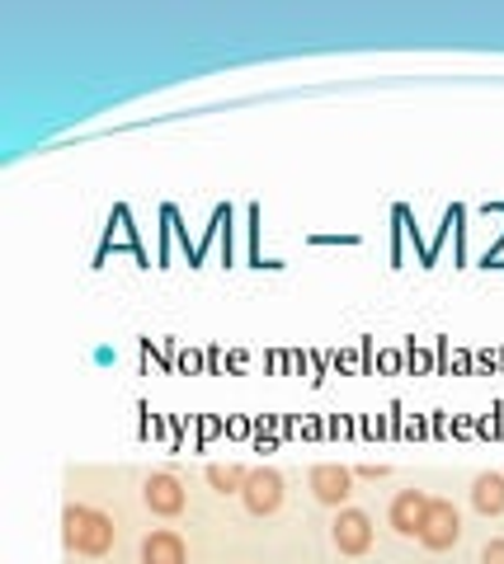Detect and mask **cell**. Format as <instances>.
<instances>
[{"label":"cell","mask_w":504,"mask_h":564,"mask_svg":"<svg viewBox=\"0 0 504 564\" xmlns=\"http://www.w3.org/2000/svg\"><path fill=\"white\" fill-rule=\"evenodd\" d=\"M62 541H66L72 555L99 560L118 545V527H114L109 513H99V508H90V503H66L62 508Z\"/></svg>","instance_id":"obj_1"},{"label":"cell","mask_w":504,"mask_h":564,"mask_svg":"<svg viewBox=\"0 0 504 564\" xmlns=\"http://www.w3.org/2000/svg\"><path fill=\"white\" fill-rule=\"evenodd\" d=\"M354 480L358 475L350 466H340V462H321V466H311L307 470V485H311V499L325 503V508H350V494H354Z\"/></svg>","instance_id":"obj_2"},{"label":"cell","mask_w":504,"mask_h":564,"mask_svg":"<svg viewBox=\"0 0 504 564\" xmlns=\"http://www.w3.org/2000/svg\"><path fill=\"white\" fill-rule=\"evenodd\" d=\"M373 536H377V527H373V518L363 513V508H340L335 527H330V541H335V551L350 555V560L368 555L373 551Z\"/></svg>","instance_id":"obj_3"},{"label":"cell","mask_w":504,"mask_h":564,"mask_svg":"<svg viewBox=\"0 0 504 564\" xmlns=\"http://www.w3.org/2000/svg\"><path fill=\"white\" fill-rule=\"evenodd\" d=\"M283 499H288V489H283V475L274 466H255L246 489H240V503H246L255 518H274L278 508H283Z\"/></svg>","instance_id":"obj_4"},{"label":"cell","mask_w":504,"mask_h":564,"mask_svg":"<svg viewBox=\"0 0 504 564\" xmlns=\"http://www.w3.org/2000/svg\"><path fill=\"white\" fill-rule=\"evenodd\" d=\"M429 503H433V494H425V489H396L392 503H387V527L396 536H415V541H420Z\"/></svg>","instance_id":"obj_5"},{"label":"cell","mask_w":504,"mask_h":564,"mask_svg":"<svg viewBox=\"0 0 504 564\" xmlns=\"http://www.w3.org/2000/svg\"><path fill=\"white\" fill-rule=\"evenodd\" d=\"M458 541H462V513L453 508V499H433L420 527V545L425 551H453Z\"/></svg>","instance_id":"obj_6"},{"label":"cell","mask_w":504,"mask_h":564,"mask_svg":"<svg viewBox=\"0 0 504 564\" xmlns=\"http://www.w3.org/2000/svg\"><path fill=\"white\" fill-rule=\"evenodd\" d=\"M142 503L151 508L156 518H180L184 503H189V489H184L180 475L156 470V475H147V485H142Z\"/></svg>","instance_id":"obj_7"},{"label":"cell","mask_w":504,"mask_h":564,"mask_svg":"<svg viewBox=\"0 0 504 564\" xmlns=\"http://www.w3.org/2000/svg\"><path fill=\"white\" fill-rule=\"evenodd\" d=\"M142 564H189V545L180 532L170 527H156V532L142 536Z\"/></svg>","instance_id":"obj_8"},{"label":"cell","mask_w":504,"mask_h":564,"mask_svg":"<svg viewBox=\"0 0 504 564\" xmlns=\"http://www.w3.org/2000/svg\"><path fill=\"white\" fill-rule=\"evenodd\" d=\"M472 508L481 518H500L504 513V475L500 470H481L472 480Z\"/></svg>","instance_id":"obj_9"},{"label":"cell","mask_w":504,"mask_h":564,"mask_svg":"<svg viewBox=\"0 0 504 564\" xmlns=\"http://www.w3.org/2000/svg\"><path fill=\"white\" fill-rule=\"evenodd\" d=\"M203 475H207V485H213L217 494H240V489H246V480H250V470H246V466H232V462H227V466L213 462Z\"/></svg>","instance_id":"obj_10"},{"label":"cell","mask_w":504,"mask_h":564,"mask_svg":"<svg viewBox=\"0 0 504 564\" xmlns=\"http://www.w3.org/2000/svg\"><path fill=\"white\" fill-rule=\"evenodd\" d=\"M476 564H504V536L485 541V545H481V555H476Z\"/></svg>","instance_id":"obj_11"},{"label":"cell","mask_w":504,"mask_h":564,"mask_svg":"<svg viewBox=\"0 0 504 564\" xmlns=\"http://www.w3.org/2000/svg\"><path fill=\"white\" fill-rule=\"evenodd\" d=\"M354 475H363V480H387L392 466H382V462H368V466H358Z\"/></svg>","instance_id":"obj_12"}]
</instances>
